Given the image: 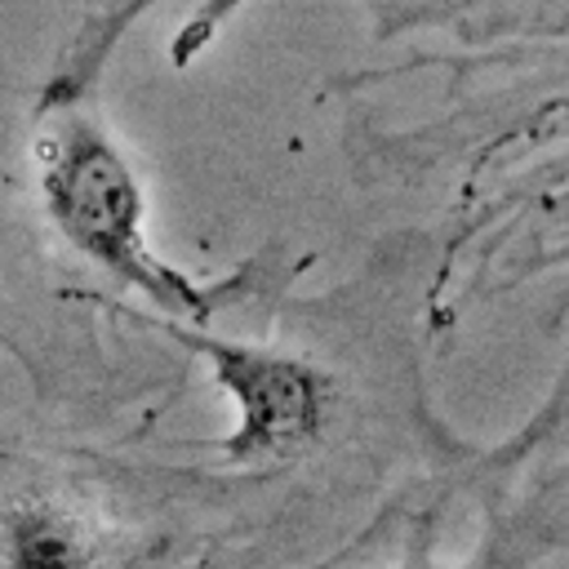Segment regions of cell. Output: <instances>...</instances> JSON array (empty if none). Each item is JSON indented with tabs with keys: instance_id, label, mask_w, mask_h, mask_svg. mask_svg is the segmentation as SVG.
Returning a JSON list of instances; mask_svg holds the SVG:
<instances>
[{
	"instance_id": "cell-1",
	"label": "cell",
	"mask_w": 569,
	"mask_h": 569,
	"mask_svg": "<svg viewBox=\"0 0 569 569\" xmlns=\"http://www.w3.org/2000/svg\"><path fill=\"white\" fill-rule=\"evenodd\" d=\"M36 200L49 227L120 289L142 293L160 320L209 329L213 293L196 284L182 267L156 253L147 240V196L142 178L111 138V129L84 111L71 93L40 107L36 142Z\"/></svg>"
},
{
	"instance_id": "cell-2",
	"label": "cell",
	"mask_w": 569,
	"mask_h": 569,
	"mask_svg": "<svg viewBox=\"0 0 569 569\" xmlns=\"http://www.w3.org/2000/svg\"><path fill=\"white\" fill-rule=\"evenodd\" d=\"M182 347H191L213 382L236 405V427L218 449L236 462H262V458H289L307 449L325 418H329V382L316 365L289 351H267L249 342H231L209 329L169 325L160 320Z\"/></svg>"
},
{
	"instance_id": "cell-3",
	"label": "cell",
	"mask_w": 569,
	"mask_h": 569,
	"mask_svg": "<svg viewBox=\"0 0 569 569\" xmlns=\"http://www.w3.org/2000/svg\"><path fill=\"white\" fill-rule=\"evenodd\" d=\"M111 538L89 502L58 485L0 498V569H107Z\"/></svg>"
},
{
	"instance_id": "cell-4",
	"label": "cell",
	"mask_w": 569,
	"mask_h": 569,
	"mask_svg": "<svg viewBox=\"0 0 569 569\" xmlns=\"http://www.w3.org/2000/svg\"><path fill=\"white\" fill-rule=\"evenodd\" d=\"M240 4H244V0H204V4L187 18V27L173 36V44H169V62H173V67L196 62V53H200L218 31H222V22H227Z\"/></svg>"
}]
</instances>
